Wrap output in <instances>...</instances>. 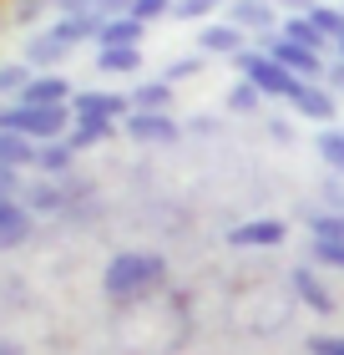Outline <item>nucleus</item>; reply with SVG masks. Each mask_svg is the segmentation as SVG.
<instances>
[{"mask_svg": "<svg viewBox=\"0 0 344 355\" xmlns=\"http://www.w3.org/2000/svg\"><path fill=\"white\" fill-rule=\"evenodd\" d=\"M233 61H238V71L248 76V82L264 92V96H289L293 87H299V76H293L289 67H278L269 51H238Z\"/></svg>", "mask_w": 344, "mask_h": 355, "instance_id": "f257e3e1", "label": "nucleus"}, {"mask_svg": "<svg viewBox=\"0 0 344 355\" xmlns=\"http://www.w3.org/2000/svg\"><path fill=\"white\" fill-rule=\"evenodd\" d=\"M152 274H162L157 259H147V254H117V259L107 264V289L111 295H137Z\"/></svg>", "mask_w": 344, "mask_h": 355, "instance_id": "f03ea898", "label": "nucleus"}, {"mask_svg": "<svg viewBox=\"0 0 344 355\" xmlns=\"http://www.w3.org/2000/svg\"><path fill=\"white\" fill-rule=\"evenodd\" d=\"M127 107H132V102L117 96V92H81L71 102V117H76V127H111L107 117H122Z\"/></svg>", "mask_w": 344, "mask_h": 355, "instance_id": "7ed1b4c3", "label": "nucleus"}, {"mask_svg": "<svg viewBox=\"0 0 344 355\" xmlns=\"http://www.w3.org/2000/svg\"><path fill=\"white\" fill-rule=\"evenodd\" d=\"M269 56L278 61V67H289L293 76H299V82H309V76H319V71H324L319 51H309V46H299V41H284L278 31L269 36Z\"/></svg>", "mask_w": 344, "mask_h": 355, "instance_id": "20e7f679", "label": "nucleus"}, {"mask_svg": "<svg viewBox=\"0 0 344 355\" xmlns=\"http://www.w3.org/2000/svg\"><path fill=\"white\" fill-rule=\"evenodd\" d=\"M122 127H127L132 142H172L177 137V122L168 117V112H132Z\"/></svg>", "mask_w": 344, "mask_h": 355, "instance_id": "39448f33", "label": "nucleus"}, {"mask_svg": "<svg viewBox=\"0 0 344 355\" xmlns=\"http://www.w3.org/2000/svg\"><path fill=\"white\" fill-rule=\"evenodd\" d=\"M228 244H238V249H273V244H284V223H278V218L238 223V229L228 234Z\"/></svg>", "mask_w": 344, "mask_h": 355, "instance_id": "423d86ee", "label": "nucleus"}, {"mask_svg": "<svg viewBox=\"0 0 344 355\" xmlns=\"http://www.w3.org/2000/svg\"><path fill=\"white\" fill-rule=\"evenodd\" d=\"M289 102H293V112L309 117V122H329V117H334V96L324 92V87H314V82H299V87L289 92Z\"/></svg>", "mask_w": 344, "mask_h": 355, "instance_id": "0eeeda50", "label": "nucleus"}, {"mask_svg": "<svg viewBox=\"0 0 344 355\" xmlns=\"http://www.w3.org/2000/svg\"><path fill=\"white\" fill-rule=\"evenodd\" d=\"M198 51H203V56H238V51H243V31H238L233 21H228V26L212 21V26L198 31Z\"/></svg>", "mask_w": 344, "mask_h": 355, "instance_id": "6e6552de", "label": "nucleus"}, {"mask_svg": "<svg viewBox=\"0 0 344 355\" xmlns=\"http://www.w3.org/2000/svg\"><path fill=\"white\" fill-rule=\"evenodd\" d=\"M21 102L26 107H66L71 102V87H66V76H36V82L21 92Z\"/></svg>", "mask_w": 344, "mask_h": 355, "instance_id": "1a4fd4ad", "label": "nucleus"}, {"mask_svg": "<svg viewBox=\"0 0 344 355\" xmlns=\"http://www.w3.org/2000/svg\"><path fill=\"white\" fill-rule=\"evenodd\" d=\"M233 6V26L238 31H264V36H273V10L269 0H228Z\"/></svg>", "mask_w": 344, "mask_h": 355, "instance_id": "9d476101", "label": "nucleus"}, {"mask_svg": "<svg viewBox=\"0 0 344 355\" xmlns=\"http://www.w3.org/2000/svg\"><path fill=\"white\" fill-rule=\"evenodd\" d=\"M66 51H71V46L61 41V31L51 26V31H41V36H30V46H26V61H30V67H56V61L66 56Z\"/></svg>", "mask_w": 344, "mask_h": 355, "instance_id": "9b49d317", "label": "nucleus"}, {"mask_svg": "<svg viewBox=\"0 0 344 355\" xmlns=\"http://www.w3.org/2000/svg\"><path fill=\"white\" fill-rule=\"evenodd\" d=\"M137 36H142V21H132V15H111V21L102 26V36H96V46H137Z\"/></svg>", "mask_w": 344, "mask_h": 355, "instance_id": "f8f14e48", "label": "nucleus"}, {"mask_svg": "<svg viewBox=\"0 0 344 355\" xmlns=\"http://www.w3.org/2000/svg\"><path fill=\"white\" fill-rule=\"evenodd\" d=\"M278 36H284V41H299V46H309V51H319V46L329 41V36H324V31L314 26V15H289Z\"/></svg>", "mask_w": 344, "mask_h": 355, "instance_id": "ddd939ff", "label": "nucleus"}, {"mask_svg": "<svg viewBox=\"0 0 344 355\" xmlns=\"http://www.w3.org/2000/svg\"><path fill=\"white\" fill-rule=\"evenodd\" d=\"M21 163H36V153H30V137L0 132V168H21Z\"/></svg>", "mask_w": 344, "mask_h": 355, "instance_id": "4468645a", "label": "nucleus"}, {"mask_svg": "<svg viewBox=\"0 0 344 355\" xmlns=\"http://www.w3.org/2000/svg\"><path fill=\"white\" fill-rule=\"evenodd\" d=\"M293 289H299V295H304L309 304H314L319 315H329V310H334V300H329V295H324V289H319L314 269H293Z\"/></svg>", "mask_w": 344, "mask_h": 355, "instance_id": "2eb2a0df", "label": "nucleus"}, {"mask_svg": "<svg viewBox=\"0 0 344 355\" xmlns=\"http://www.w3.org/2000/svg\"><path fill=\"white\" fill-rule=\"evenodd\" d=\"M168 82H142L132 92V112H168Z\"/></svg>", "mask_w": 344, "mask_h": 355, "instance_id": "dca6fc26", "label": "nucleus"}, {"mask_svg": "<svg viewBox=\"0 0 344 355\" xmlns=\"http://www.w3.org/2000/svg\"><path fill=\"white\" fill-rule=\"evenodd\" d=\"M102 67H107V71H137V67H142V51H137V46H107V51H102Z\"/></svg>", "mask_w": 344, "mask_h": 355, "instance_id": "f3484780", "label": "nucleus"}, {"mask_svg": "<svg viewBox=\"0 0 344 355\" xmlns=\"http://www.w3.org/2000/svg\"><path fill=\"white\" fill-rule=\"evenodd\" d=\"M36 163H41L46 173H66V163H71V142H61V137L46 142V148L36 153Z\"/></svg>", "mask_w": 344, "mask_h": 355, "instance_id": "a211bd4d", "label": "nucleus"}, {"mask_svg": "<svg viewBox=\"0 0 344 355\" xmlns=\"http://www.w3.org/2000/svg\"><path fill=\"white\" fill-rule=\"evenodd\" d=\"M319 153H324V163H329V168H339V173H344V132L324 127V132H319Z\"/></svg>", "mask_w": 344, "mask_h": 355, "instance_id": "6ab92c4d", "label": "nucleus"}, {"mask_svg": "<svg viewBox=\"0 0 344 355\" xmlns=\"http://www.w3.org/2000/svg\"><path fill=\"white\" fill-rule=\"evenodd\" d=\"M309 15H314V26L324 31V36H334V41H344V10H334V6H314Z\"/></svg>", "mask_w": 344, "mask_h": 355, "instance_id": "aec40b11", "label": "nucleus"}, {"mask_svg": "<svg viewBox=\"0 0 344 355\" xmlns=\"http://www.w3.org/2000/svg\"><path fill=\"white\" fill-rule=\"evenodd\" d=\"M314 239H324V244H344V214L314 218Z\"/></svg>", "mask_w": 344, "mask_h": 355, "instance_id": "412c9836", "label": "nucleus"}, {"mask_svg": "<svg viewBox=\"0 0 344 355\" xmlns=\"http://www.w3.org/2000/svg\"><path fill=\"white\" fill-rule=\"evenodd\" d=\"M172 10V0H132V10H127V15H132V21H157V15H168Z\"/></svg>", "mask_w": 344, "mask_h": 355, "instance_id": "4be33fe9", "label": "nucleus"}, {"mask_svg": "<svg viewBox=\"0 0 344 355\" xmlns=\"http://www.w3.org/2000/svg\"><path fill=\"white\" fill-rule=\"evenodd\" d=\"M26 87H30V71H26V67H0V96H6V92L21 96Z\"/></svg>", "mask_w": 344, "mask_h": 355, "instance_id": "5701e85b", "label": "nucleus"}, {"mask_svg": "<svg viewBox=\"0 0 344 355\" xmlns=\"http://www.w3.org/2000/svg\"><path fill=\"white\" fill-rule=\"evenodd\" d=\"M212 6H223V0H177L172 15H177V21H198V15H208Z\"/></svg>", "mask_w": 344, "mask_h": 355, "instance_id": "b1692460", "label": "nucleus"}, {"mask_svg": "<svg viewBox=\"0 0 344 355\" xmlns=\"http://www.w3.org/2000/svg\"><path fill=\"white\" fill-rule=\"evenodd\" d=\"M258 96H264V92H258L253 82H243L233 96H228V107H233V112H253V107H258Z\"/></svg>", "mask_w": 344, "mask_h": 355, "instance_id": "393cba45", "label": "nucleus"}, {"mask_svg": "<svg viewBox=\"0 0 344 355\" xmlns=\"http://www.w3.org/2000/svg\"><path fill=\"white\" fill-rule=\"evenodd\" d=\"M10 229H26V214L10 198H0V234H10Z\"/></svg>", "mask_w": 344, "mask_h": 355, "instance_id": "a878e982", "label": "nucleus"}, {"mask_svg": "<svg viewBox=\"0 0 344 355\" xmlns=\"http://www.w3.org/2000/svg\"><path fill=\"white\" fill-rule=\"evenodd\" d=\"M192 71H198V56H188V61H172V67L162 71V82H168V87H177V82H183V76H192Z\"/></svg>", "mask_w": 344, "mask_h": 355, "instance_id": "bb28decb", "label": "nucleus"}, {"mask_svg": "<svg viewBox=\"0 0 344 355\" xmlns=\"http://www.w3.org/2000/svg\"><path fill=\"white\" fill-rule=\"evenodd\" d=\"M314 259L339 264V269H344V244H324V239H314Z\"/></svg>", "mask_w": 344, "mask_h": 355, "instance_id": "cd10ccee", "label": "nucleus"}, {"mask_svg": "<svg viewBox=\"0 0 344 355\" xmlns=\"http://www.w3.org/2000/svg\"><path fill=\"white\" fill-rule=\"evenodd\" d=\"M61 203V193L51 183H41V188H30V208H56Z\"/></svg>", "mask_w": 344, "mask_h": 355, "instance_id": "c85d7f7f", "label": "nucleus"}, {"mask_svg": "<svg viewBox=\"0 0 344 355\" xmlns=\"http://www.w3.org/2000/svg\"><path fill=\"white\" fill-rule=\"evenodd\" d=\"M51 6H56L61 15H91V10H96V0H51Z\"/></svg>", "mask_w": 344, "mask_h": 355, "instance_id": "c756f323", "label": "nucleus"}, {"mask_svg": "<svg viewBox=\"0 0 344 355\" xmlns=\"http://www.w3.org/2000/svg\"><path fill=\"white\" fill-rule=\"evenodd\" d=\"M309 350H314V355H344V340H329V335H319V340L309 345Z\"/></svg>", "mask_w": 344, "mask_h": 355, "instance_id": "7c9ffc66", "label": "nucleus"}, {"mask_svg": "<svg viewBox=\"0 0 344 355\" xmlns=\"http://www.w3.org/2000/svg\"><path fill=\"white\" fill-rule=\"evenodd\" d=\"M96 10H102L107 21H111V10H122V15H127V10H132V0H96Z\"/></svg>", "mask_w": 344, "mask_h": 355, "instance_id": "2f4dec72", "label": "nucleus"}, {"mask_svg": "<svg viewBox=\"0 0 344 355\" xmlns=\"http://www.w3.org/2000/svg\"><path fill=\"white\" fill-rule=\"evenodd\" d=\"M15 183H21V178H15V168H0V198H10Z\"/></svg>", "mask_w": 344, "mask_h": 355, "instance_id": "473e14b6", "label": "nucleus"}, {"mask_svg": "<svg viewBox=\"0 0 344 355\" xmlns=\"http://www.w3.org/2000/svg\"><path fill=\"white\" fill-rule=\"evenodd\" d=\"M278 6H289L293 15H309V10H314V0H278Z\"/></svg>", "mask_w": 344, "mask_h": 355, "instance_id": "72a5a7b5", "label": "nucleus"}, {"mask_svg": "<svg viewBox=\"0 0 344 355\" xmlns=\"http://www.w3.org/2000/svg\"><path fill=\"white\" fill-rule=\"evenodd\" d=\"M329 82H334V87L344 92V61H334V71H329Z\"/></svg>", "mask_w": 344, "mask_h": 355, "instance_id": "f704fd0d", "label": "nucleus"}, {"mask_svg": "<svg viewBox=\"0 0 344 355\" xmlns=\"http://www.w3.org/2000/svg\"><path fill=\"white\" fill-rule=\"evenodd\" d=\"M339 61H344V41H339Z\"/></svg>", "mask_w": 344, "mask_h": 355, "instance_id": "c9c22d12", "label": "nucleus"}]
</instances>
